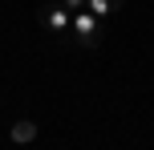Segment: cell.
I'll return each instance as SVG.
<instances>
[{
  "instance_id": "2",
  "label": "cell",
  "mask_w": 154,
  "mask_h": 150,
  "mask_svg": "<svg viewBox=\"0 0 154 150\" xmlns=\"http://www.w3.org/2000/svg\"><path fill=\"white\" fill-rule=\"evenodd\" d=\"M41 20H45V29L53 32V37H65V32L73 29V8H65L61 0H57V4L45 8V16H41Z\"/></svg>"
},
{
  "instance_id": "3",
  "label": "cell",
  "mask_w": 154,
  "mask_h": 150,
  "mask_svg": "<svg viewBox=\"0 0 154 150\" xmlns=\"http://www.w3.org/2000/svg\"><path fill=\"white\" fill-rule=\"evenodd\" d=\"M37 122H29V118H20V122H12V130H8V138H12L16 146H24V142H37Z\"/></svg>"
},
{
  "instance_id": "1",
  "label": "cell",
  "mask_w": 154,
  "mask_h": 150,
  "mask_svg": "<svg viewBox=\"0 0 154 150\" xmlns=\"http://www.w3.org/2000/svg\"><path fill=\"white\" fill-rule=\"evenodd\" d=\"M69 37H73L77 49H97L101 37H106V20H97L89 8H81V12H73V29H69Z\"/></svg>"
},
{
  "instance_id": "4",
  "label": "cell",
  "mask_w": 154,
  "mask_h": 150,
  "mask_svg": "<svg viewBox=\"0 0 154 150\" xmlns=\"http://www.w3.org/2000/svg\"><path fill=\"white\" fill-rule=\"evenodd\" d=\"M85 8H89L97 20H109V16H118L126 8V0H85Z\"/></svg>"
},
{
  "instance_id": "5",
  "label": "cell",
  "mask_w": 154,
  "mask_h": 150,
  "mask_svg": "<svg viewBox=\"0 0 154 150\" xmlns=\"http://www.w3.org/2000/svg\"><path fill=\"white\" fill-rule=\"evenodd\" d=\"M61 4H65V8H73V12H81V8H85V0H61Z\"/></svg>"
}]
</instances>
